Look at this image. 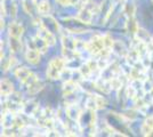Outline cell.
Here are the masks:
<instances>
[{
  "label": "cell",
  "mask_w": 153,
  "mask_h": 137,
  "mask_svg": "<svg viewBox=\"0 0 153 137\" xmlns=\"http://www.w3.org/2000/svg\"><path fill=\"white\" fill-rule=\"evenodd\" d=\"M12 91H13V86H12V84L9 81H7V80L1 81V94H4V95L7 96Z\"/></svg>",
  "instance_id": "cell-5"
},
{
  "label": "cell",
  "mask_w": 153,
  "mask_h": 137,
  "mask_svg": "<svg viewBox=\"0 0 153 137\" xmlns=\"http://www.w3.org/2000/svg\"><path fill=\"white\" fill-rule=\"evenodd\" d=\"M38 9H39V12L42 14L48 13V10H49V4H47V2L44 1V2H41V4L39 5Z\"/></svg>",
  "instance_id": "cell-9"
},
{
  "label": "cell",
  "mask_w": 153,
  "mask_h": 137,
  "mask_svg": "<svg viewBox=\"0 0 153 137\" xmlns=\"http://www.w3.org/2000/svg\"><path fill=\"white\" fill-rule=\"evenodd\" d=\"M62 71H63V62L59 59H56L51 62L47 73L51 79H57Z\"/></svg>",
  "instance_id": "cell-1"
},
{
  "label": "cell",
  "mask_w": 153,
  "mask_h": 137,
  "mask_svg": "<svg viewBox=\"0 0 153 137\" xmlns=\"http://www.w3.org/2000/svg\"><path fill=\"white\" fill-rule=\"evenodd\" d=\"M9 31H10V36L12 37H15V38H19L22 36L23 33V27L17 24V23H13L10 27H9Z\"/></svg>",
  "instance_id": "cell-3"
},
{
  "label": "cell",
  "mask_w": 153,
  "mask_h": 137,
  "mask_svg": "<svg viewBox=\"0 0 153 137\" xmlns=\"http://www.w3.org/2000/svg\"><path fill=\"white\" fill-rule=\"evenodd\" d=\"M16 76H17L19 80H21L22 82H24V84L32 85V84L36 81L34 76H33L29 70H26L25 67H19V70L16 71Z\"/></svg>",
  "instance_id": "cell-2"
},
{
  "label": "cell",
  "mask_w": 153,
  "mask_h": 137,
  "mask_svg": "<svg viewBox=\"0 0 153 137\" xmlns=\"http://www.w3.org/2000/svg\"><path fill=\"white\" fill-rule=\"evenodd\" d=\"M79 19L81 20V22H85V23H89L90 19H91V14L87 10H82L80 15H79Z\"/></svg>",
  "instance_id": "cell-7"
},
{
  "label": "cell",
  "mask_w": 153,
  "mask_h": 137,
  "mask_svg": "<svg viewBox=\"0 0 153 137\" xmlns=\"http://www.w3.org/2000/svg\"><path fill=\"white\" fill-rule=\"evenodd\" d=\"M58 2H61V4H66V1L68 0H57Z\"/></svg>",
  "instance_id": "cell-10"
},
{
  "label": "cell",
  "mask_w": 153,
  "mask_h": 137,
  "mask_svg": "<svg viewBox=\"0 0 153 137\" xmlns=\"http://www.w3.org/2000/svg\"><path fill=\"white\" fill-rule=\"evenodd\" d=\"M10 48L13 49L14 52H19V49L21 48V44H19V38L12 37V39H10Z\"/></svg>",
  "instance_id": "cell-8"
},
{
  "label": "cell",
  "mask_w": 153,
  "mask_h": 137,
  "mask_svg": "<svg viewBox=\"0 0 153 137\" xmlns=\"http://www.w3.org/2000/svg\"><path fill=\"white\" fill-rule=\"evenodd\" d=\"M153 129V118H150V119H147L146 121L144 122L143 124V127H142V131L147 135V134H150Z\"/></svg>",
  "instance_id": "cell-6"
},
{
  "label": "cell",
  "mask_w": 153,
  "mask_h": 137,
  "mask_svg": "<svg viewBox=\"0 0 153 137\" xmlns=\"http://www.w3.org/2000/svg\"><path fill=\"white\" fill-rule=\"evenodd\" d=\"M39 52L38 50H33V49H31V50H29V52L26 53V59L30 62V63H32V64H37L39 62Z\"/></svg>",
  "instance_id": "cell-4"
}]
</instances>
